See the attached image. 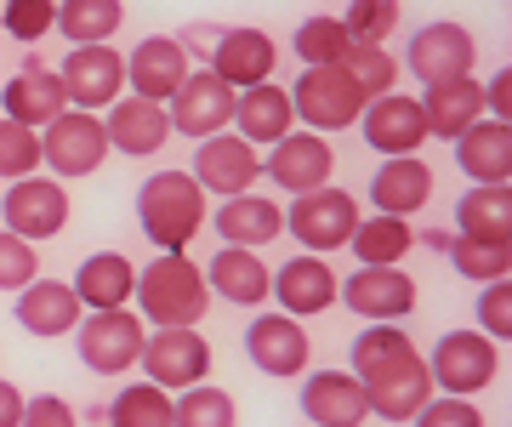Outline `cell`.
I'll return each mask as SVG.
<instances>
[{
    "label": "cell",
    "mask_w": 512,
    "mask_h": 427,
    "mask_svg": "<svg viewBox=\"0 0 512 427\" xmlns=\"http://www.w3.org/2000/svg\"><path fill=\"white\" fill-rule=\"evenodd\" d=\"M211 302L217 297L205 285V268L188 251H160L137 268V285H131V308L148 331H200Z\"/></svg>",
    "instance_id": "cell-1"
},
{
    "label": "cell",
    "mask_w": 512,
    "mask_h": 427,
    "mask_svg": "<svg viewBox=\"0 0 512 427\" xmlns=\"http://www.w3.org/2000/svg\"><path fill=\"white\" fill-rule=\"evenodd\" d=\"M205 217H211L205 188L177 166L143 177V188H137V228H143V240L154 251H188L194 234L205 228Z\"/></svg>",
    "instance_id": "cell-2"
},
{
    "label": "cell",
    "mask_w": 512,
    "mask_h": 427,
    "mask_svg": "<svg viewBox=\"0 0 512 427\" xmlns=\"http://www.w3.org/2000/svg\"><path fill=\"white\" fill-rule=\"evenodd\" d=\"M353 228H359V194L348 188H313V194H296L285 205V234H291L308 257H330V251H348Z\"/></svg>",
    "instance_id": "cell-3"
},
{
    "label": "cell",
    "mask_w": 512,
    "mask_h": 427,
    "mask_svg": "<svg viewBox=\"0 0 512 427\" xmlns=\"http://www.w3.org/2000/svg\"><path fill=\"white\" fill-rule=\"evenodd\" d=\"M285 92H291L296 126L319 131V137L359 126V114H365V97H359V86L348 80L342 63H313V69H302L296 86H285Z\"/></svg>",
    "instance_id": "cell-4"
},
{
    "label": "cell",
    "mask_w": 512,
    "mask_h": 427,
    "mask_svg": "<svg viewBox=\"0 0 512 427\" xmlns=\"http://www.w3.org/2000/svg\"><path fill=\"white\" fill-rule=\"evenodd\" d=\"M473 63H478L473 29H461L456 18H433V23H421L416 35L404 40V63H399V69H410L416 86L427 92V86L467 80V75H473Z\"/></svg>",
    "instance_id": "cell-5"
},
{
    "label": "cell",
    "mask_w": 512,
    "mask_h": 427,
    "mask_svg": "<svg viewBox=\"0 0 512 427\" xmlns=\"http://www.w3.org/2000/svg\"><path fill=\"white\" fill-rule=\"evenodd\" d=\"M421 359H427L433 393H450V399L484 393L495 382V371H501V348L478 331H444L439 342H433V353H421Z\"/></svg>",
    "instance_id": "cell-6"
},
{
    "label": "cell",
    "mask_w": 512,
    "mask_h": 427,
    "mask_svg": "<svg viewBox=\"0 0 512 427\" xmlns=\"http://www.w3.org/2000/svg\"><path fill=\"white\" fill-rule=\"evenodd\" d=\"M109 160V137H103V114L63 109L52 126L40 131V166L52 171L57 183L74 177H97V166Z\"/></svg>",
    "instance_id": "cell-7"
},
{
    "label": "cell",
    "mask_w": 512,
    "mask_h": 427,
    "mask_svg": "<svg viewBox=\"0 0 512 427\" xmlns=\"http://www.w3.org/2000/svg\"><path fill=\"white\" fill-rule=\"evenodd\" d=\"M143 319L137 308H103V314H86L74 325V353L92 376H126L143 353Z\"/></svg>",
    "instance_id": "cell-8"
},
{
    "label": "cell",
    "mask_w": 512,
    "mask_h": 427,
    "mask_svg": "<svg viewBox=\"0 0 512 427\" xmlns=\"http://www.w3.org/2000/svg\"><path fill=\"white\" fill-rule=\"evenodd\" d=\"M0 228L29 240V245L57 240L69 228V188L57 183V177H40V171L23 177V183H12L6 200H0Z\"/></svg>",
    "instance_id": "cell-9"
},
{
    "label": "cell",
    "mask_w": 512,
    "mask_h": 427,
    "mask_svg": "<svg viewBox=\"0 0 512 427\" xmlns=\"http://www.w3.org/2000/svg\"><path fill=\"white\" fill-rule=\"evenodd\" d=\"M57 80H63L69 109L97 114L126 97V52H114V46H69V57L57 63Z\"/></svg>",
    "instance_id": "cell-10"
},
{
    "label": "cell",
    "mask_w": 512,
    "mask_h": 427,
    "mask_svg": "<svg viewBox=\"0 0 512 427\" xmlns=\"http://www.w3.org/2000/svg\"><path fill=\"white\" fill-rule=\"evenodd\" d=\"M245 359L262 376H274V382H296L313 365V336L302 331V319L279 314V308L274 314H256L245 325Z\"/></svg>",
    "instance_id": "cell-11"
},
{
    "label": "cell",
    "mask_w": 512,
    "mask_h": 427,
    "mask_svg": "<svg viewBox=\"0 0 512 427\" xmlns=\"http://www.w3.org/2000/svg\"><path fill=\"white\" fill-rule=\"evenodd\" d=\"M137 365H143V382L183 393L194 382H211V342L200 331H148Z\"/></svg>",
    "instance_id": "cell-12"
},
{
    "label": "cell",
    "mask_w": 512,
    "mask_h": 427,
    "mask_svg": "<svg viewBox=\"0 0 512 427\" xmlns=\"http://www.w3.org/2000/svg\"><path fill=\"white\" fill-rule=\"evenodd\" d=\"M194 183L205 188V200H234V194H251L262 183V149H251L234 131H217L194 149Z\"/></svg>",
    "instance_id": "cell-13"
},
{
    "label": "cell",
    "mask_w": 512,
    "mask_h": 427,
    "mask_svg": "<svg viewBox=\"0 0 512 427\" xmlns=\"http://www.w3.org/2000/svg\"><path fill=\"white\" fill-rule=\"evenodd\" d=\"M330 171H336V149H330V137H319V131H291V137H279L274 149L262 154V177L279 194H291V200L325 188Z\"/></svg>",
    "instance_id": "cell-14"
},
{
    "label": "cell",
    "mask_w": 512,
    "mask_h": 427,
    "mask_svg": "<svg viewBox=\"0 0 512 427\" xmlns=\"http://www.w3.org/2000/svg\"><path fill=\"white\" fill-rule=\"evenodd\" d=\"M165 120H171V137L205 143V137L228 131V120H234V92H228L211 69H188V80L171 92V103H165Z\"/></svg>",
    "instance_id": "cell-15"
},
{
    "label": "cell",
    "mask_w": 512,
    "mask_h": 427,
    "mask_svg": "<svg viewBox=\"0 0 512 427\" xmlns=\"http://www.w3.org/2000/svg\"><path fill=\"white\" fill-rule=\"evenodd\" d=\"M336 302L353 308L365 325H399L416 308V279L404 274V268H353L336 285Z\"/></svg>",
    "instance_id": "cell-16"
},
{
    "label": "cell",
    "mask_w": 512,
    "mask_h": 427,
    "mask_svg": "<svg viewBox=\"0 0 512 427\" xmlns=\"http://www.w3.org/2000/svg\"><path fill=\"white\" fill-rule=\"evenodd\" d=\"M274 35L268 29H251V23H239V29H228L222 23L217 46H211V57H205V69L228 86V92H251V86H262V80H274Z\"/></svg>",
    "instance_id": "cell-17"
},
{
    "label": "cell",
    "mask_w": 512,
    "mask_h": 427,
    "mask_svg": "<svg viewBox=\"0 0 512 427\" xmlns=\"http://www.w3.org/2000/svg\"><path fill=\"white\" fill-rule=\"evenodd\" d=\"M0 109H6V120H18V126L46 131L57 114L69 109V97H63V80H57L52 63L29 52L18 69H12V80H6V92H0Z\"/></svg>",
    "instance_id": "cell-18"
},
{
    "label": "cell",
    "mask_w": 512,
    "mask_h": 427,
    "mask_svg": "<svg viewBox=\"0 0 512 427\" xmlns=\"http://www.w3.org/2000/svg\"><path fill=\"white\" fill-rule=\"evenodd\" d=\"M359 137H365L370 154H421L427 143V120H421V103L410 92H387V97H370L365 114H359Z\"/></svg>",
    "instance_id": "cell-19"
},
{
    "label": "cell",
    "mask_w": 512,
    "mask_h": 427,
    "mask_svg": "<svg viewBox=\"0 0 512 427\" xmlns=\"http://www.w3.org/2000/svg\"><path fill=\"white\" fill-rule=\"evenodd\" d=\"M336 285H342V279L330 274L325 257L296 251V257L279 262V274H268V297L279 302V314L313 319V314H330V308H336Z\"/></svg>",
    "instance_id": "cell-20"
},
{
    "label": "cell",
    "mask_w": 512,
    "mask_h": 427,
    "mask_svg": "<svg viewBox=\"0 0 512 427\" xmlns=\"http://www.w3.org/2000/svg\"><path fill=\"white\" fill-rule=\"evenodd\" d=\"M296 405H302V416H308L313 427H365L370 422L365 388H359L353 371H308Z\"/></svg>",
    "instance_id": "cell-21"
},
{
    "label": "cell",
    "mask_w": 512,
    "mask_h": 427,
    "mask_svg": "<svg viewBox=\"0 0 512 427\" xmlns=\"http://www.w3.org/2000/svg\"><path fill=\"white\" fill-rule=\"evenodd\" d=\"M188 80V52L171 35H143L126 52V86L143 103H171V92Z\"/></svg>",
    "instance_id": "cell-22"
},
{
    "label": "cell",
    "mask_w": 512,
    "mask_h": 427,
    "mask_svg": "<svg viewBox=\"0 0 512 427\" xmlns=\"http://www.w3.org/2000/svg\"><path fill=\"white\" fill-rule=\"evenodd\" d=\"M234 137H245L251 149H274L279 137L296 131V109H291V92L279 80H262L251 92H234V120H228Z\"/></svg>",
    "instance_id": "cell-23"
},
{
    "label": "cell",
    "mask_w": 512,
    "mask_h": 427,
    "mask_svg": "<svg viewBox=\"0 0 512 427\" xmlns=\"http://www.w3.org/2000/svg\"><path fill=\"white\" fill-rule=\"evenodd\" d=\"M12 319H18L29 336H74V325L86 319V308H80V297H74L69 279H29L18 291V302H12Z\"/></svg>",
    "instance_id": "cell-24"
},
{
    "label": "cell",
    "mask_w": 512,
    "mask_h": 427,
    "mask_svg": "<svg viewBox=\"0 0 512 427\" xmlns=\"http://www.w3.org/2000/svg\"><path fill=\"white\" fill-rule=\"evenodd\" d=\"M427 200H433V166L421 154H393V160L370 171V211L410 223Z\"/></svg>",
    "instance_id": "cell-25"
},
{
    "label": "cell",
    "mask_w": 512,
    "mask_h": 427,
    "mask_svg": "<svg viewBox=\"0 0 512 427\" xmlns=\"http://www.w3.org/2000/svg\"><path fill=\"white\" fill-rule=\"evenodd\" d=\"M205 223L217 228L222 245H245V251H256V245H274L279 234H285V205L251 188V194L217 200V211H211Z\"/></svg>",
    "instance_id": "cell-26"
},
{
    "label": "cell",
    "mask_w": 512,
    "mask_h": 427,
    "mask_svg": "<svg viewBox=\"0 0 512 427\" xmlns=\"http://www.w3.org/2000/svg\"><path fill=\"white\" fill-rule=\"evenodd\" d=\"M103 137H109V154H131V160H143V154H160L171 143V120H165V103H143V97H120L109 103L103 114Z\"/></svg>",
    "instance_id": "cell-27"
},
{
    "label": "cell",
    "mask_w": 512,
    "mask_h": 427,
    "mask_svg": "<svg viewBox=\"0 0 512 427\" xmlns=\"http://www.w3.org/2000/svg\"><path fill=\"white\" fill-rule=\"evenodd\" d=\"M410 365H421V353H416V342H410L404 325H365L348 348V371L359 376V388L387 382V376L410 371Z\"/></svg>",
    "instance_id": "cell-28"
},
{
    "label": "cell",
    "mask_w": 512,
    "mask_h": 427,
    "mask_svg": "<svg viewBox=\"0 0 512 427\" xmlns=\"http://www.w3.org/2000/svg\"><path fill=\"white\" fill-rule=\"evenodd\" d=\"M456 149V166L467 183H512V126L507 120H478V126H467L450 143Z\"/></svg>",
    "instance_id": "cell-29"
},
{
    "label": "cell",
    "mask_w": 512,
    "mask_h": 427,
    "mask_svg": "<svg viewBox=\"0 0 512 427\" xmlns=\"http://www.w3.org/2000/svg\"><path fill=\"white\" fill-rule=\"evenodd\" d=\"M268 262L262 251H245V245H222L217 257L205 262V285H211V297L234 302V308H262L268 302Z\"/></svg>",
    "instance_id": "cell-30"
},
{
    "label": "cell",
    "mask_w": 512,
    "mask_h": 427,
    "mask_svg": "<svg viewBox=\"0 0 512 427\" xmlns=\"http://www.w3.org/2000/svg\"><path fill=\"white\" fill-rule=\"evenodd\" d=\"M74 297L86 314H103V308H131V285H137V262L126 251H92V257L74 268Z\"/></svg>",
    "instance_id": "cell-31"
},
{
    "label": "cell",
    "mask_w": 512,
    "mask_h": 427,
    "mask_svg": "<svg viewBox=\"0 0 512 427\" xmlns=\"http://www.w3.org/2000/svg\"><path fill=\"white\" fill-rule=\"evenodd\" d=\"M416 103H421V120H427V137L456 143L467 126L484 120V80L467 75V80H450V86H427Z\"/></svg>",
    "instance_id": "cell-32"
},
{
    "label": "cell",
    "mask_w": 512,
    "mask_h": 427,
    "mask_svg": "<svg viewBox=\"0 0 512 427\" xmlns=\"http://www.w3.org/2000/svg\"><path fill=\"white\" fill-rule=\"evenodd\" d=\"M456 234L512 245V183H467V194L456 200Z\"/></svg>",
    "instance_id": "cell-33"
},
{
    "label": "cell",
    "mask_w": 512,
    "mask_h": 427,
    "mask_svg": "<svg viewBox=\"0 0 512 427\" xmlns=\"http://www.w3.org/2000/svg\"><path fill=\"white\" fill-rule=\"evenodd\" d=\"M348 251L359 257V268H399V262L416 251V228L404 223V217H382V211H370V217H359Z\"/></svg>",
    "instance_id": "cell-34"
},
{
    "label": "cell",
    "mask_w": 512,
    "mask_h": 427,
    "mask_svg": "<svg viewBox=\"0 0 512 427\" xmlns=\"http://www.w3.org/2000/svg\"><path fill=\"white\" fill-rule=\"evenodd\" d=\"M126 23V0H57V35L69 46H109Z\"/></svg>",
    "instance_id": "cell-35"
},
{
    "label": "cell",
    "mask_w": 512,
    "mask_h": 427,
    "mask_svg": "<svg viewBox=\"0 0 512 427\" xmlns=\"http://www.w3.org/2000/svg\"><path fill=\"white\" fill-rule=\"evenodd\" d=\"M427 399H433L427 359H421V365H410V371H399V376H387V382H370V388H365L370 416H382V422H410Z\"/></svg>",
    "instance_id": "cell-36"
},
{
    "label": "cell",
    "mask_w": 512,
    "mask_h": 427,
    "mask_svg": "<svg viewBox=\"0 0 512 427\" xmlns=\"http://www.w3.org/2000/svg\"><path fill=\"white\" fill-rule=\"evenodd\" d=\"M171 427H239L234 393L217 382H194V388L171 393Z\"/></svg>",
    "instance_id": "cell-37"
},
{
    "label": "cell",
    "mask_w": 512,
    "mask_h": 427,
    "mask_svg": "<svg viewBox=\"0 0 512 427\" xmlns=\"http://www.w3.org/2000/svg\"><path fill=\"white\" fill-rule=\"evenodd\" d=\"M103 427H171V393L154 382H126L103 405Z\"/></svg>",
    "instance_id": "cell-38"
},
{
    "label": "cell",
    "mask_w": 512,
    "mask_h": 427,
    "mask_svg": "<svg viewBox=\"0 0 512 427\" xmlns=\"http://www.w3.org/2000/svg\"><path fill=\"white\" fill-rule=\"evenodd\" d=\"M342 69H348V80L359 86V97H387L399 92V57L387 52V46H348V57H342Z\"/></svg>",
    "instance_id": "cell-39"
},
{
    "label": "cell",
    "mask_w": 512,
    "mask_h": 427,
    "mask_svg": "<svg viewBox=\"0 0 512 427\" xmlns=\"http://www.w3.org/2000/svg\"><path fill=\"white\" fill-rule=\"evenodd\" d=\"M450 268L473 285H490V279H512V245H490V240H450Z\"/></svg>",
    "instance_id": "cell-40"
},
{
    "label": "cell",
    "mask_w": 512,
    "mask_h": 427,
    "mask_svg": "<svg viewBox=\"0 0 512 427\" xmlns=\"http://www.w3.org/2000/svg\"><path fill=\"white\" fill-rule=\"evenodd\" d=\"M348 29H342V18H302L291 35V52L302 57V69H313V63H342L348 57Z\"/></svg>",
    "instance_id": "cell-41"
},
{
    "label": "cell",
    "mask_w": 512,
    "mask_h": 427,
    "mask_svg": "<svg viewBox=\"0 0 512 427\" xmlns=\"http://www.w3.org/2000/svg\"><path fill=\"white\" fill-rule=\"evenodd\" d=\"M399 18H404L399 0H348L342 29H348L353 46H387V35L399 29Z\"/></svg>",
    "instance_id": "cell-42"
},
{
    "label": "cell",
    "mask_w": 512,
    "mask_h": 427,
    "mask_svg": "<svg viewBox=\"0 0 512 427\" xmlns=\"http://www.w3.org/2000/svg\"><path fill=\"white\" fill-rule=\"evenodd\" d=\"M40 171V131L0 114V183H23Z\"/></svg>",
    "instance_id": "cell-43"
},
{
    "label": "cell",
    "mask_w": 512,
    "mask_h": 427,
    "mask_svg": "<svg viewBox=\"0 0 512 427\" xmlns=\"http://www.w3.org/2000/svg\"><path fill=\"white\" fill-rule=\"evenodd\" d=\"M52 23H57V0H6V6H0V29L12 40H23V46L46 40Z\"/></svg>",
    "instance_id": "cell-44"
},
{
    "label": "cell",
    "mask_w": 512,
    "mask_h": 427,
    "mask_svg": "<svg viewBox=\"0 0 512 427\" xmlns=\"http://www.w3.org/2000/svg\"><path fill=\"white\" fill-rule=\"evenodd\" d=\"M478 336H490L495 348L512 342V279H490V285H478Z\"/></svg>",
    "instance_id": "cell-45"
},
{
    "label": "cell",
    "mask_w": 512,
    "mask_h": 427,
    "mask_svg": "<svg viewBox=\"0 0 512 427\" xmlns=\"http://www.w3.org/2000/svg\"><path fill=\"white\" fill-rule=\"evenodd\" d=\"M29 279H40V251L0 228V291H23Z\"/></svg>",
    "instance_id": "cell-46"
},
{
    "label": "cell",
    "mask_w": 512,
    "mask_h": 427,
    "mask_svg": "<svg viewBox=\"0 0 512 427\" xmlns=\"http://www.w3.org/2000/svg\"><path fill=\"white\" fill-rule=\"evenodd\" d=\"M416 427H484V410L473 399H450V393H433L427 405L410 416Z\"/></svg>",
    "instance_id": "cell-47"
},
{
    "label": "cell",
    "mask_w": 512,
    "mask_h": 427,
    "mask_svg": "<svg viewBox=\"0 0 512 427\" xmlns=\"http://www.w3.org/2000/svg\"><path fill=\"white\" fill-rule=\"evenodd\" d=\"M23 427H80V416L63 393H35L23 399Z\"/></svg>",
    "instance_id": "cell-48"
},
{
    "label": "cell",
    "mask_w": 512,
    "mask_h": 427,
    "mask_svg": "<svg viewBox=\"0 0 512 427\" xmlns=\"http://www.w3.org/2000/svg\"><path fill=\"white\" fill-rule=\"evenodd\" d=\"M484 114L512 126V69H495V75L484 80Z\"/></svg>",
    "instance_id": "cell-49"
},
{
    "label": "cell",
    "mask_w": 512,
    "mask_h": 427,
    "mask_svg": "<svg viewBox=\"0 0 512 427\" xmlns=\"http://www.w3.org/2000/svg\"><path fill=\"white\" fill-rule=\"evenodd\" d=\"M23 399H29V393L0 376V427H23Z\"/></svg>",
    "instance_id": "cell-50"
},
{
    "label": "cell",
    "mask_w": 512,
    "mask_h": 427,
    "mask_svg": "<svg viewBox=\"0 0 512 427\" xmlns=\"http://www.w3.org/2000/svg\"><path fill=\"white\" fill-rule=\"evenodd\" d=\"M450 228H416V245H427V251H450Z\"/></svg>",
    "instance_id": "cell-51"
}]
</instances>
